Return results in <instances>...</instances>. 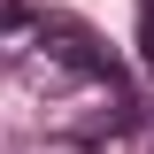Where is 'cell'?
Listing matches in <instances>:
<instances>
[{
  "mask_svg": "<svg viewBox=\"0 0 154 154\" xmlns=\"http://www.w3.org/2000/svg\"><path fill=\"white\" fill-rule=\"evenodd\" d=\"M23 31H38V16L16 8V0H0V38H23Z\"/></svg>",
  "mask_w": 154,
  "mask_h": 154,
  "instance_id": "obj_2",
  "label": "cell"
},
{
  "mask_svg": "<svg viewBox=\"0 0 154 154\" xmlns=\"http://www.w3.org/2000/svg\"><path fill=\"white\" fill-rule=\"evenodd\" d=\"M38 38H54L46 54H54L62 69H85V77H108V85H116V62L93 46V31H85V23H69V16H38Z\"/></svg>",
  "mask_w": 154,
  "mask_h": 154,
  "instance_id": "obj_1",
  "label": "cell"
},
{
  "mask_svg": "<svg viewBox=\"0 0 154 154\" xmlns=\"http://www.w3.org/2000/svg\"><path fill=\"white\" fill-rule=\"evenodd\" d=\"M139 62H154V0H139Z\"/></svg>",
  "mask_w": 154,
  "mask_h": 154,
  "instance_id": "obj_3",
  "label": "cell"
}]
</instances>
